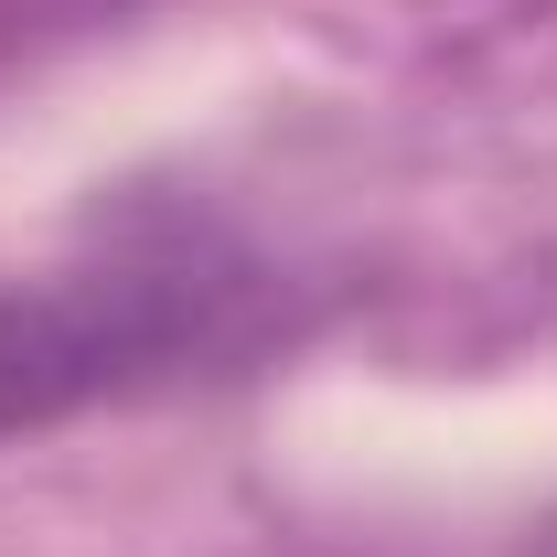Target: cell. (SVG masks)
I'll list each match as a JSON object with an SVG mask.
<instances>
[{
  "label": "cell",
  "instance_id": "cell-2",
  "mask_svg": "<svg viewBox=\"0 0 557 557\" xmlns=\"http://www.w3.org/2000/svg\"><path fill=\"white\" fill-rule=\"evenodd\" d=\"M139 0H0V75L33 65V54H54V44H86L97 22H119Z\"/></svg>",
  "mask_w": 557,
  "mask_h": 557
},
{
  "label": "cell",
  "instance_id": "cell-1",
  "mask_svg": "<svg viewBox=\"0 0 557 557\" xmlns=\"http://www.w3.org/2000/svg\"><path fill=\"white\" fill-rule=\"evenodd\" d=\"M258 333H269V269L225 258L214 236L0 278V440H33L108 397L225 364Z\"/></svg>",
  "mask_w": 557,
  "mask_h": 557
}]
</instances>
